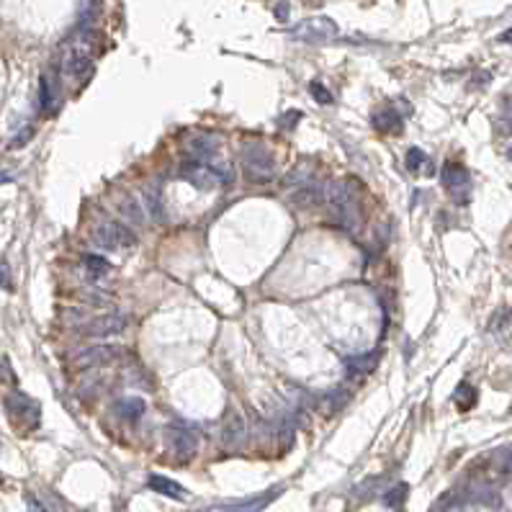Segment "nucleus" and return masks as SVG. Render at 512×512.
Segmentation results:
<instances>
[{"instance_id":"nucleus-22","label":"nucleus","mask_w":512,"mask_h":512,"mask_svg":"<svg viewBox=\"0 0 512 512\" xmlns=\"http://www.w3.org/2000/svg\"><path fill=\"white\" fill-rule=\"evenodd\" d=\"M376 360H378V353H371L369 358H351L348 360V371L351 373H371V371L376 369Z\"/></svg>"},{"instance_id":"nucleus-14","label":"nucleus","mask_w":512,"mask_h":512,"mask_svg":"<svg viewBox=\"0 0 512 512\" xmlns=\"http://www.w3.org/2000/svg\"><path fill=\"white\" fill-rule=\"evenodd\" d=\"M147 486H150L152 492H157V495L170 497V500H186V497H188V492H186L178 482H173L170 477H162V474H152V477L147 479Z\"/></svg>"},{"instance_id":"nucleus-25","label":"nucleus","mask_w":512,"mask_h":512,"mask_svg":"<svg viewBox=\"0 0 512 512\" xmlns=\"http://www.w3.org/2000/svg\"><path fill=\"white\" fill-rule=\"evenodd\" d=\"M39 103H42V108H44V111H49V108H52V103H54L52 88H49V80H46V75L42 78V82H39Z\"/></svg>"},{"instance_id":"nucleus-5","label":"nucleus","mask_w":512,"mask_h":512,"mask_svg":"<svg viewBox=\"0 0 512 512\" xmlns=\"http://www.w3.org/2000/svg\"><path fill=\"white\" fill-rule=\"evenodd\" d=\"M291 36L299 39V42H306V44H324V42H333L337 36V26H335L333 18H306L291 31Z\"/></svg>"},{"instance_id":"nucleus-3","label":"nucleus","mask_w":512,"mask_h":512,"mask_svg":"<svg viewBox=\"0 0 512 512\" xmlns=\"http://www.w3.org/2000/svg\"><path fill=\"white\" fill-rule=\"evenodd\" d=\"M90 240H93L96 247H100V250H132L136 245L134 232H132L129 227L118 224V222H100V224L93 229Z\"/></svg>"},{"instance_id":"nucleus-9","label":"nucleus","mask_w":512,"mask_h":512,"mask_svg":"<svg viewBox=\"0 0 512 512\" xmlns=\"http://www.w3.org/2000/svg\"><path fill=\"white\" fill-rule=\"evenodd\" d=\"M126 317L124 315H100L93 317L90 322L80 327V333L85 337H111V335H121L126 330Z\"/></svg>"},{"instance_id":"nucleus-10","label":"nucleus","mask_w":512,"mask_h":512,"mask_svg":"<svg viewBox=\"0 0 512 512\" xmlns=\"http://www.w3.org/2000/svg\"><path fill=\"white\" fill-rule=\"evenodd\" d=\"M245 435H247L245 417L237 409H227L224 420H222V443H224V448H240L245 443Z\"/></svg>"},{"instance_id":"nucleus-30","label":"nucleus","mask_w":512,"mask_h":512,"mask_svg":"<svg viewBox=\"0 0 512 512\" xmlns=\"http://www.w3.org/2000/svg\"><path fill=\"white\" fill-rule=\"evenodd\" d=\"M0 378H3V381H13V376H10V371H8V360L0 363Z\"/></svg>"},{"instance_id":"nucleus-2","label":"nucleus","mask_w":512,"mask_h":512,"mask_svg":"<svg viewBox=\"0 0 512 512\" xmlns=\"http://www.w3.org/2000/svg\"><path fill=\"white\" fill-rule=\"evenodd\" d=\"M62 64L67 78H75V80L88 78L90 70H93V39H90V34H80L72 42Z\"/></svg>"},{"instance_id":"nucleus-19","label":"nucleus","mask_w":512,"mask_h":512,"mask_svg":"<svg viewBox=\"0 0 512 512\" xmlns=\"http://www.w3.org/2000/svg\"><path fill=\"white\" fill-rule=\"evenodd\" d=\"M453 402H456V407H459L461 412H466V409H471V407L477 405V389L471 387V384H459L456 394H453Z\"/></svg>"},{"instance_id":"nucleus-7","label":"nucleus","mask_w":512,"mask_h":512,"mask_svg":"<svg viewBox=\"0 0 512 512\" xmlns=\"http://www.w3.org/2000/svg\"><path fill=\"white\" fill-rule=\"evenodd\" d=\"M6 409H8L10 420L26 423V427H36V425H39L42 407H39V402H34L31 396L24 394V391H13V394L6 396Z\"/></svg>"},{"instance_id":"nucleus-27","label":"nucleus","mask_w":512,"mask_h":512,"mask_svg":"<svg viewBox=\"0 0 512 512\" xmlns=\"http://www.w3.org/2000/svg\"><path fill=\"white\" fill-rule=\"evenodd\" d=\"M31 134H34V129L28 126V129H24V132H21V134H18L16 139L10 142V147H13V150H18V147H21V144H24V142H28V136H31Z\"/></svg>"},{"instance_id":"nucleus-32","label":"nucleus","mask_w":512,"mask_h":512,"mask_svg":"<svg viewBox=\"0 0 512 512\" xmlns=\"http://www.w3.org/2000/svg\"><path fill=\"white\" fill-rule=\"evenodd\" d=\"M500 42H504V44H512V28H510V31H504V34L500 36Z\"/></svg>"},{"instance_id":"nucleus-20","label":"nucleus","mask_w":512,"mask_h":512,"mask_svg":"<svg viewBox=\"0 0 512 512\" xmlns=\"http://www.w3.org/2000/svg\"><path fill=\"white\" fill-rule=\"evenodd\" d=\"M121 214H124L132 224H144V209L136 198H124V201H121Z\"/></svg>"},{"instance_id":"nucleus-18","label":"nucleus","mask_w":512,"mask_h":512,"mask_svg":"<svg viewBox=\"0 0 512 512\" xmlns=\"http://www.w3.org/2000/svg\"><path fill=\"white\" fill-rule=\"evenodd\" d=\"M142 209H147L155 219H162V201L160 191H155L152 186H144L142 188Z\"/></svg>"},{"instance_id":"nucleus-26","label":"nucleus","mask_w":512,"mask_h":512,"mask_svg":"<svg viewBox=\"0 0 512 512\" xmlns=\"http://www.w3.org/2000/svg\"><path fill=\"white\" fill-rule=\"evenodd\" d=\"M299 118H301V114H299V111H288V114H283V116H281V124H283V129H294V124H297Z\"/></svg>"},{"instance_id":"nucleus-28","label":"nucleus","mask_w":512,"mask_h":512,"mask_svg":"<svg viewBox=\"0 0 512 512\" xmlns=\"http://www.w3.org/2000/svg\"><path fill=\"white\" fill-rule=\"evenodd\" d=\"M8 286H10L8 265H6V263H0V288H8Z\"/></svg>"},{"instance_id":"nucleus-21","label":"nucleus","mask_w":512,"mask_h":512,"mask_svg":"<svg viewBox=\"0 0 512 512\" xmlns=\"http://www.w3.org/2000/svg\"><path fill=\"white\" fill-rule=\"evenodd\" d=\"M407 495H409V486L396 484V486H391V489H389L387 495L381 497V502H384V507H391V510H394V507H399V504H405Z\"/></svg>"},{"instance_id":"nucleus-35","label":"nucleus","mask_w":512,"mask_h":512,"mask_svg":"<svg viewBox=\"0 0 512 512\" xmlns=\"http://www.w3.org/2000/svg\"><path fill=\"white\" fill-rule=\"evenodd\" d=\"M510 147H512V144H510ZM507 157H510V160H512V150H507Z\"/></svg>"},{"instance_id":"nucleus-13","label":"nucleus","mask_w":512,"mask_h":512,"mask_svg":"<svg viewBox=\"0 0 512 512\" xmlns=\"http://www.w3.org/2000/svg\"><path fill=\"white\" fill-rule=\"evenodd\" d=\"M371 124L376 126L378 132H384V134H399L402 132V126H405V118L402 114L391 106H384L373 111V116H371Z\"/></svg>"},{"instance_id":"nucleus-12","label":"nucleus","mask_w":512,"mask_h":512,"mask_svg":"<svg viewBox=\"0 0 512 512\" xmlns=\"http://www.w3.org/2000/svg\"><path fill=\"white\" fill-rule=\"evenodd\" d=\"M288 204L294 209H315L319 204H324V186L319 183H306V186H299L291 198H288Z\"/></svg>"},{"instance_id":"nucleus-36","label":"nucleus","mask_w":512,"mask_h":512,"mask_svg":"<svg viewBox=\"0 0 512 512\" xmlns=\"http://www.w3.org/2000/svg\"><path fill=\"white\" fill-rule=\"evenodd\" d=\"M0 482H3V479H0Z\"/></svg>"},{"instance_id":"nucleus-15","label":"nucleus","mask_w":512,"mask_h":512,"mask_svg":"<svg viewBox=\"0 0 512 512\" xmlns=\"http://www.w3.org/2000/svg\"><path fill=\"white\" fill-rule=\"evenodd\" d=\"M283 489L281 486H273V489H268L265 495H258V497H252V500H247V502H237V504H229V507H224V510L229 512H255V510H263L265 504H270L276 497L281 495Z\"/></svg>"},{"instance_id":"nucleus-1","label":"nucleus","mask_w":512,"mask_h":512,"mask_svg":"<svg viewBox=\"0 0 512 512\" xmlns=\"http://www.w3.org/2000/svg\"><path fill=\"white\" fill-rule=\"evenodd\" d=\"M242 173L250 183H270L276 178V160L263 144H245L242 147Z\"/></svg>"},{"instance_id":"nucleus-16","label":"nucleus","mask_w":512,"mask_h":512,"mask_svg":"<svg viewBox=\"0 0 512 512\" xmlns=\"http://www.w3.org/2000/svg\"><path fill=\"white\" fill-rule=\"evenodd\" d=\"M82 265H85V276H88L90 281H103L111 276V263L106 261V258H100V255H85V261H82Z\"/></svg>"},{"instance_id":"nucleus-31","label":"nucleus","mask_w":512,"mask_h":512,"mask_svg":"<svg viewBox=\"0 0 512 512\" xmlns=\"http://www.w3.org/2000/svg\"><path fill=\"white\" fill-rule=\"evenodd\" d=\"M276 16H279V21H286V18H288V6H286V3L276 8Z\"/></svg>"},{"instance_id":"nucleus-33","label":"nucleus","mask_w":512,"mask_h":512,"mask_svg":"<svg viewBox=\"0 0 512 512\" xmlns=\"http://www.w3.org/2000/svg\"><path fill=\"white\" fill-rule=\"evenodd\" d=\"M507 114H510V118H512V98L507 100Z\"/></svg>"},{"instance_id":"nucleus-11","label":"nucleus","mask_w":512,"mask_h":512,"mask_svg":"<svg viewBox=\"0 0 512 512\" xmlns=\"http://www.w3.org/2000/svg\"><path fill=\"white\" fill-rule=\"evenodd\" d=\"M443 186L448 188V193L459 204H464L466 201V191H468V170L464 168V165H459V162H448L445 168H443Z\"/></svg>"},{"instance_id":"nucleus-17","label":"nucleus","mask_w":512,"mask_h":512,"mask_svg":"<svg viewBox=\"0 0 512 512\" xmlns=\"http://www.w3.org/2000/svg\"><path fill=\"white\" fill-rule=\"evenodd\" d=\"M116 409L121 412V417H126V420L136 423V420H139V417L144 414V402L139 399V396H129V399H121V402H118Z\"/></svg>"},{"instance_id":"nucleus-24","label":"nucleus","mask_w":512,"mask_h":512,"mask_svg":"<svg viewBox=\"0 0 512 512\" xmlns=\"http://www.w3.org/2000/svg\"><path fill=\"white\" fill-rule=\"evenodd\" d=\"M425 162H427V157H425V152L420 150V147H412V150L407 152V170L417 173L425 165Z\"/></svg>"},{"instance_id":"nucleus-34","label":"nucleus","mask_w":512,"mask_h":512,"mask_svg":"<svg viewBox=\"0 0 512 512\" xmlns=\"http://www.w3.org/2000/svg\"><path fill=\"white\" fill-rule=\"evenodd\" d=\"M507 468H510V471H512V456H510V461H507Z\"/></svg>"},{"instance_id":"nucleus-4","label":"nucleus","mask_w":512,"mask_h":512,"mask_svg":"<svg viewBox=\"0 0 512 512\" xmlns=\"http://www.w3.org/2000/svg\"><path fill=\"white\" fill-rule=\"evenodd\" d=\"M165 445L168 453L178 461H191L198 450V435L186 425H168L165 427Z\"/></svg>"},{"instance_id":"nucleus-6","label":"nucleus","mask_w":512,"mask_h":512,"mask_svg":"<svg viewBox=\"0 0 512 512\" xmlns=\"http://www.w3.org/2000/svg\"><path fill=\"white\" fill-rule=\"evenodd\" d=\"M180 178L188 180L191 186H196V188L201 191H214L219 188L222 183H227V175H222V173L216 170V168H211V165H206V162H186L183 168H180Z\"/></svg>"},{"instance_id":"nucleus-29","label":"nucleus","mask_w":512,"mask_h":512,"mask_svg":"<svg viewBox=\"0 0 512 512\" xmlns=\"http://www.w3.org/2000/svg\"><path fill=\"white\" fill-rule=\"evenodd\" d=\"M448 507H450V495H445V497L441 500V502H438L435 507H432L430 512H448Z\"/></svg>"},{"instance_id":"nucleus-23","label":"nucleus","mask_w":512,"mask_h":512,"mask_svg":"<svg viewBox=\"0 0 512 512\" xmlns=\"http://www.w3.org/2000/svg\"><path fill=\"white\" fill-rule=\"evenodd\" d=\"M309 93H312V98L317 100V103H322V106H330V103H333L335 100V96L333 93H330V90L324 88L322 82H312V85H309Z\"/></svg>"},{"instance_id":"nucleus-8","label":"nucleus","mask_w":512,"mask_h":512,"mask_svg":"<svg viewBox=\"0 0 512 512\" xmlns=\"http://www.w3.org/2000/svg\"><path fill=\"white\" fill-rule=\"evenodd\" d=\"M121 358V348H114V345H93V348H85L75 355V369L88 371V369H100V366H108L114 360Z\"/></svg>"}]
</instances>
